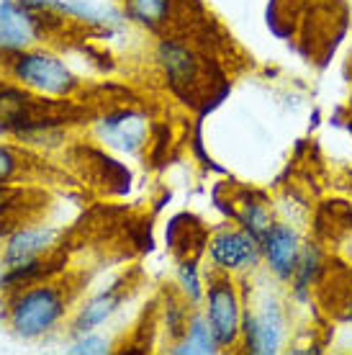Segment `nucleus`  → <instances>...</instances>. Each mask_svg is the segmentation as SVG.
I'll return each instance as SVG.
<instances>
[{
	"mask_svg": "<svg viewBox=\"0 0 352 355\" xmlns=\"http://www.w3.org/2000/svg\"><path fill=\"white\" fill-rule=\"evenodd\" d=\"M245 288V320L239 350L245 355H281L293 343V306L285 286L260 270L239 278Z\"/></svg>",
	"mask_w": 352,
	"mask_h": 355,
	"instance_id": "f257e3e1",
	"label": "nucleus"
},
{
	"mask_svg": "<svg viewBox=\"0 0 352 355\" xmlns=\"http://www.w3.org/2000/svg\"><path fill=\"white\" fill-rule=\"evenodd\" d=\"M72 311H75L72 288L57 275L24 286L18 291L3 293V322L10 329V335H16L24 343L54 338L67 327Z\"/></svg>",
	"mask_w": 352,
	"mask_h": 355,
	"instance_id": "f03ea898",
	"label": "nucleus"
},
{
	"mask_svg": "<svg viewBox=\"0 0 352 355\" xmlns=\"http://www.w3.org/2000/svg\"><path fill=\"white\" fill-rule=\"evenodd\" d=\"M0 75L36 96L54 101H75L85 88V80L62 52L49 44L28 46L13 54H0Z\"/></svg>",
	"mask_w": 352,
	"mask_h": 355,
	"instance_id": "7ed1b4c3",
	"label": "nucleus"
},
{
	"mask_svg": "<svg viewBox=\"0 0 352 355\" xmlns=\"http://www.w3.org/2000/svg\"><path fill=\"white\" fill-rule=\"evenodd\" d=\"M72 101L36 96L16 80L0 75V137L26 144L31 137L67 126L72 119Z\"/></svg>",
	"mask_w": 352,
	"mask_h": 355,
	"instance_id": "20e7f679",
	"label": "nucleus"
},
{
	"mask_svg": "<svg viewBox=\"0 0 352 355\" xmlns=\"http://www.w3.org/2000/svg\"><path fill=\"white\" fill-rule=\"evenodd\" d=\"M152 60L157 64V70L162 75L165 85H168L170 96L177 98L188 108L201 111L203 103L209 101V96H213L221 88H229V85H221L216 90H206L203 78H206L209 60L193 44H188L185 39H180L175 34L155 36Z\"/></svg>",
	"mask_w": 352,
	"mask_h": 355,
	"instance_id": "39448f33",
	"label": "nucleus"
},
{
	"mask_svg": "<svg viewBox=\"0 0 352 355\" xmlns=\"http://www.w3.org/2000/svg\"><path fill=\"white\" fill-rule=\"evenodd\" d=\"M90 139L118 157H141L150 150L155 124L152 116L139 106L121 103L100 111L90 119Z\"/></svg>",
	"mask_w": 352,
	"mask_h": 355,
	"instance_id": "423d86ee",
	"label": "nucleus"
},
{
	"mask_svg": "<svg viewBox=\"0 0 352 355\" xmlns=\"http://www.w3.org/2000/svg\"><path fill=\"white\" fill-rule=\"evenodd\" d=\"M201 311L221 353H237L242 340V320H245V288L234 275L206 270V296Z\"/></svg>",
	"mask_w": 352,
	"mask_h": 355,
	"instance_id": "0eeeda50",
	"label": "nucleus"
},
{
	"mask_svg": "<svg viewBox=\"0 0 352 355\" xmlns=\"http://www.w3.org/2000/svg\"><path fill=\"white\" fill-rule=\"evenodd\" d=\"M64 18L39 0H0V54L46 44Z\"/></svg>",
	"mask_w": 352,
	"mask_h": 355,
	"instance_id": "6e6552de",
	"label": "nucleus"
},
{
	"mask_svg": "<svg viewBox=\"0 0 352 355\" xmlns=\"http://www.w3.org/2000/svg\"><path fill=\"white\" fill-rule=\"evenodd\" d=\"M203 260L209 263L206 270L234 275V278H252L263 270L260 240H255L249 232H245L231 219H224L209 232Z\"/></svg>",
	"mask_w": 352,
	"mask_h": 355,
	"instance_id": "1a4fd4ad",
	"label": "nucleus"
},
{
	"mask_svg": "<svg viewBox=\"0 0 352 355\" xmlns=\"http://www.w3.org/2000/svg\"><path fill=\"white\" fill-rule=\"evenodd\" d=\"M42 6L60 13L64 21H72L82 26L96 42H116L126 36L129 21L123 16V10L111 3H98V0H39Z\"/></svg>",
	"mask_w": 352,
	"mask_h": 355,
	"instance_id": "9d476101",
	"label": "nucleus"
},
{
	"mask_svg": "<svg viewBox=\"0 0 352 355\" xmlns=\"http://www.w3.org/2000/svg\"><path fill=\"white\" fill-rule=\"evenodd\" d=\"M306 234L299 222L278 216L270 230L260 237V250H263V270L281 286H288L293 270L299 266L301 250H303Z\"/></svg>",
	"mask_w": 352,
	"mask_h": 355,
	"instance_id": "9b49d317",
	"label": "nucleus"
},
{
	"mask_svg": "<svg viewBox=\"0 0 352 355\" xmlns=\"http://www.w3.org/2000/svg\"><path fill=\"white\" fill-rule=\"evenodd\" d=\"M62 240V227L49 222H24L3 237L0 245V266L18 268L34 260L49 258L57 252Z\"/></svg>",
	"mask_w": 352,
	"mask_h": 355,
	"instance_id": "f8f14e48",
	"label": "nucleus"
},
{
	"mask_svg": "<svg viewBox=\"0 0 352 355\" xmlns=\"http://www.w3.org/2000/svg\"><path fill=\"white\" fill-rule=\"evenodd\" d=\"M126 299H129V284L123 278L98 288L96 293H90L88 299L75 304V311L67 322V338L108 327L116 320V314L123 309Z\"/></svg>",
	"mask_w": 352,
	"mask_h": 355,
	"instance_id": "ddd939ff",
	"label": "nucleus"
},
{
	"mask_svg": "<svg viewBox=\"0 0 352 355\" xmlns=\"http://www.w3.org/2000/svg\"><path fill=\"white\" fill-rule=\"evenodd\" d=\"M326 273V250L322 242L306 240L303 250H301L299 266L293 270L291 281L285 286V296L291 302L293 309H311L314 304V291L322 284V278Z\"/></svg>",
	"mask_w": 352,
	"mask_h": 355,
	"instance_id": "4468645a",
	"label": "nucleus"
},
{
	"mask_svg": "<svg viewBox=\"0 0 352 355\" xmlns=\"http://www.w3.org/2000/svg\"><path fill=\"white\" fill-rule=\"evenodd\" d=\"M209 227L201 216L193 211L173 214L165 224V248L173 252V258H203V248L209 240Z\"/></svg>",
	"mask_w": 352,
	"mask_h": 355,
	"instance_id": "2eb2a0df",
	"label": "nucleus"
},
{
	"mask_svg": "<svg viewBox=\"0 0 352 355\" xmlns=\"http://www.w3.org/2000/svg\"><path fill=\"white\" fill-rule=\"evenodd\" d=\"M275 219H278V206L265 193L252 191V188H237L234 191V216H231V222H237L255 240H260L265 232L270 230V224Z\"/></svg>",
	"mask_w": 352,
	"mask_h": 355,
	"instance_id": "dca6fc26",
	"label": "nucleus"
},
{
	"mask_svg": "<svg viewBox=\"0 0 352 355\" xmlns=\"http://www.w3.org/2000/svg\"><path fill=\"white\" fill-rule=\"evenodd\" d=\"M126 21L132 26L159 36L168 34L170 24L177 16V0H118Z\"/></svg>",
	"mask_w": 352,
	"mask_h": 355,
	"instance_id": "f3484780",
	"label": "nucleus"
},
{
	"mask_svg": "<svg viewBox=\"0 0 352 355\" xmlns=\"http://www.w3.org/2000/svg\"><path fill=\"white\" fill-rule=\"evenodd\" d=\"M168 355H219L221 347L213 338L209 322L203 317L201 306H195L191 311V320H188V327L180 338L173 343V345L162 347Z\"/></svg>",
	"mask_w": 352,
	"mask_h": 355,
	"instance_id": "a211bd4d",
	"label": "nucleus"
},
{
	"mask_svg": "<svg viewBox=\"0 0 352 355\" xmlns=\"http://www.w3.org/2000/svg\"><path fill=\"white\" fill-rule=\"evenodd\" d=\"M193 309L195 306H191V304L185 302L175 288H170V291L165 293L162 306H159V335H162V347L173 345V343L183 335Z\"/></svg>",
	"mask_w": 352,
	"mask_h": 355,
	"instance_id": "6ab92c4d",
	"label": "nucleus"
},
{
	"mask_svg": "<svg viewBox=\"0 0 352 355\" xmlns=\"http://www.w3.org/2000/svg\"><path fill=\"white\" fill-rule=\"evenodd\" d=\"M173 288H175L191 306H201L203 296H206V270H203V266H201V258L175 260Z\"/></svg>",
	"mask_w": 352,
	"mask_h": 355,
	"instance_id": "aec40b11",
	"label": "nucleus"
},
{
	"mask_svg": "<svg viewBox=\"0 0 352 355\" xmlns=\"http://www.w3.org/2000/svg\"><path fill=\"white\" fill-rule=\"evenodd\" d=\"M26 150L18 142H0V186H13L26 173Z\"/></svg>",
	"mask_w": 352,
	"mask_h": 355,
	"instance_id": "412c9836",
	"label": "nucleus"
},
{
	"mask_svg": "<svg viewBox=\"0 0 352 355\" xmlns=\"http://www.w3.org/2000/svg\"><path fill=\"white\" fill-rule=\"evenodd\" d=\"M24 198H26V191H21L13 186H0V240L8 234L13 227H18V216L24 211Z\"/></svg>",
	"mask_w": 352,
	"mask_h": 355,
	"instance_id": "4be33fe9",
	"label": "nucleus"
},
{
	"mask_svg": "<svg viewBox=\"0 0 352 355\" xmlns=\"http://www.w3.org/2000/svg\"><path fill=\"white\" fill-rule=\"evenodd\" d=\"M116 340L100 329H93V332H82V335H75V338L67 340L64 345V353L67 355H108L114 353Z\"/></svg>",
	"mask_w": 352,
	"mask_h": 355,
	"instance_id": "5701e85b",
	"label": "nucleus"
},
{
	"mask_svg": "<svg viewBox=\"0 0 352 355\" xmlns=\"http://www.w3.org/2000/svg\"><path fill=\"white\" fill-rule=\"evenodd\" d=\"M191 152H193V160L201 165L206 173L211 170V173H224V168H219L216 162H213V157L209 155V150H206V144H203V119L198 116L193 124V134H191Z\"/></svg>",
	"mask_w": 352,
	"mask_h": 355,
	"instance_id": "b1692460",
	"label": "nucleus"
},
{
	"mask_svg": "<svg viewBox=\"0 0 352 355\" xmlns=\"http://www.w3.org/2000/svg\"><path fill=\"white\" fill-rule=\"evenodd\" d=\"M285 353L288 355H322L324 353V345H322V343H306V345H301V343H291Z\"/></svg>",
	"mask_w": 352,
	"mask_h": 355,
	"instance_id": "393cba45",
	"label": "nucleus"
},
{
	"mask_svg": "<svg viewBox=\"0 0 352 355\" xmlns=\"http://www.w3.org/2000/svg\"><path fill=\"white\" fill-rule=\"evenodd\" d=\"M340 320H342L344 324H350V327H352V293L342 302V306H340Z\"/></svg>",
	"mask_w": 352,
	"mask_h": 355,
	"instance_id": "a878e982",
	"label": "nucleus"
}]
</instances>
